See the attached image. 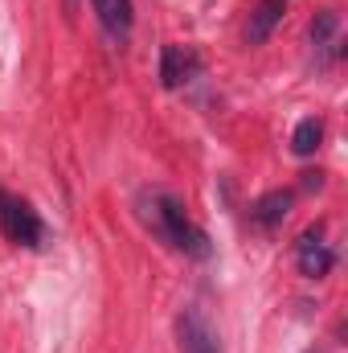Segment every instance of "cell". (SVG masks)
<instances>
[{"label": "cell", "mask_w": 348, "mask_h": 353, "mask_svg": "<svg viewBox=\"0 0 348 353\" xmlns=\"http://www.w3.org/2000/svg\"><path fill=\"white\" fill-rule=\"evenodd\" d=\"M291 201H295L291 189H270V193H262L259 201L250 205V222H254L259 230H279V226L287 222V214H291Z\"/></svg>", "instance_id": "obj_7"}, {"label": "cell", "mask_w": 348, "mask_h": 353, "mask_svg": "<svg viewBox=\"0 0 348 353\" xmlns=\"http://www.w3.org/2000/svg\"><path fill=\"white\" fill-rule=\"evenodd\" d=\"M307 37H312L316 54H320V66L336 62V58L345 54V50H340V12H336V8H320V12L312 17Z\"/></svg>", "instance_id": "obj_5"}, {"label": "cell", "mask_w": 348, "mask_h": 353, "mask_svg": "<svg viewBox=\"0 0 348 353\" xmlns=\"http://www.w3.org/2000/svg\"><path fill=\"white\" fill-rule=\"evenodd\" d=\"M295 267L307 279H324L336 267V251L328 243H320V230H303V239L295 243Z\"/></svg>", "instance_id": "obj_4"}, {"label": "cell", "mask_w": 348, "mask_h": 353, "mask_svg": "<svg viewBox=\"0 0 348 353\" xmlns=\"http://www.w3.org/2000/svg\"><path fill=\"white\" fill-rule=\"evenodd\" d=\"M94 4V17H98V25L107 29V37L111 41H127V33H131V21H135V12H131V0H90Z\"/></svg>", "instance_id": "obj_8"}, {"label": "cell", "mask_w": 348, "mask_h": 353, "mask_svg": "<svg viewBox=\"0 0 348 353\" xmlns=\"http://www.w3.org/2000/svg\"><path fill=\"white\" fill-rule=\"evenodd\" d=\"M320 176L324 173H303V185H307V189H320Z\"/></svg>", "instance_id": "obj_11"}, {"label": "cell", "mask_w": 348, "mask_h": 353, "mask_svg": "<svg viewBox=\"0 0 348 353\" xmlns=\"http://www.w3.org/2000/svg\"><path fill=\"white\" fill-rule=\"evenodd\" d=\"M197 70H201V58L188 46H164L160 50V83L168 90L180 87V83H188Z\"/></svg>", "instance_id": "obj_6"}, {"label": "cell", "mask_w": 348, "mask_h": 353, "mask_svg": "<svg viewBox=\"0 0 348 353\" xmlns=\"http://www.w3.org/2000/svg\"><path fill=\"white\" fill-rule=\"evenodd\" d=\"M320 140H324V123H320L316 115H307V119H299V123H295L291 152H295V157H312V152L320 148Z\"/></svg>", "instance_id": "obj_10"}, {"label": "cell", "mask_w": 348, "mask_h": 353, "mask_svg": "<svg viewBox=\"0 0 348 353\" xmlns=\"http://www.w3.org/2000/svg\"><path fill=\"white\" fill-rule=\"evenodd\" d=\"M176 345L180 353H221V337L201 308H184L176 316Z\"/></svg>", "instance_id": "obj_3"}, {"label": "cell", "mask_w": 348, "mask_h": 353, "mask_svg": "<svg viewBox=\"0 0 348 353\" xmlns=\"http://www.w3.org/2000/svg\"><path fill=\"white\" fill-rule=\"evenodd\" d=\"M283 12H287V0H259V8H254L250 21H246V46H262V41L279 29Z\"/></svg>", "instance_id": "obj_9"}, {"label": "cell", "mask_w": 348, "mask_h": 353, "mask_svg": "<svg viewBox=\"0 0 348 353\" xmlns=\"http://www.w3.org/2000/svg\"><path fill=\"white\" fill-rule=\"evenodd\" d=\"M140 218H144V226L152 230L156 243L173 247L180 255H188V259H209V255H213L209 234L188 218L184 201L173 197V193H164V189L144 193V197H140Z\"/></svg>", "instance_id": "obj_1"}, {"label": "cell", "mask_w": 348, "mask_h": 353, "mask_svg": "<svg viewBox=\"0 0 348 353\" xmlns=\"http://www.w3.org/2000/svg\"><path fill=\"white\" fill-rule=\"evenodd\" d=\"M303 353H324V350H303Z\"/></svg>", "instance_id": "obj_12"}, {"label": "cell", "mask_w": 348, "mask_h": 353, "mask_svg": "<svg viewBox=\"0 0 348 353\" xmlns=\"http://www.w3.org/2000/svg\"><path fill=\"white\" fill-rule=\"evenodd\" d=\"M0 234L12 247H29V251H41L50 243V230H45L41 214L25 197H12L8 189H0Z\"/></svg>", "instance_id": "obj_2"}]
</instances>
